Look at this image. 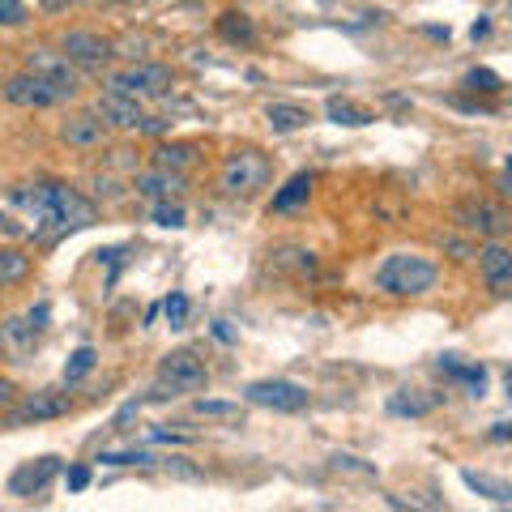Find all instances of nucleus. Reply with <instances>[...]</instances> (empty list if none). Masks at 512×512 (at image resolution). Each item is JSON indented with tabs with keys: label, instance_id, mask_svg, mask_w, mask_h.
Masks as SVG:
<instances>
[{
	"label": "nucleus",
	"instance_id": "27",
	"mask_svg": "<svg viewBox=\"0 0 512 512\" xmlns=\"http://www.w3.org/2000/svg\"><path fill=\"white\" fill-rule=\"evenodd\" d=\"M201 414V419H244V410H239V402H214V397H201L197 406H192Z\"/></svg>",
	"mask_w": 512,
	"mask_h": 512
},
{
	"label": "nucleus",
	"instance_id": "24",
	"mask_svg": "<svg viewBox=\"0 0 512 512\" xmlns=\"http://www.w3.org/2000/svg\"><path fill=\"white\" fill-rule=\"evenodd\" d=\"M440 372H444V376H453V380H461V384H470L474 393H483V389H487V367L457 363V355H444V359H440Z\"/></svg>",
	"mask_w": 512,
	"mask_h": 512
},
{
	"label": "nucleus",
	"instance_id": "32",
	"mask_svg": "<svg viewBox=\"0 0 512 512\" xmlns=\"http://www.w3.org/2000/svg\"><path fill=\"white\" fill-rule=\"evenodd\" d=\"M30 22V9L22 0H0V26H26Z\"/></svg>",
	"mask_w": 512,
	"mask_h": 512
},
{
	"label": "nucleus",
	"instance_id": "21",
	"mask_svg": "<svg viewBox=\"0 0 512 512\" xmlns=\"http://www.w3.org/2000/svg\"><path fill=\"white\" fill-rule=\"evenodd\" d=\"M201 158V146L192 141H167V146L154 150V167H167V171H188L192 163Z\"/></svg>",
	"mask_w": 512,
	"mask_h": 512
},
{
	"label": "nucleus",
	"instance_id": "35",
	"mask_svg": "<svg viewBox=\"0 0 512 512\" xmlns=\"http://www.w3.org/2000/svg\"><path fill=\"white\" fill-rule=\"evenodd\" d=\"M47 320H52V308H47V303H39V308H30V316H26V325H30V329H35V333H39V329H47Z\"/></svg>",
	"mask_w": 512,
	"mask_h": 512
},
{
	"label": "nucleus",
	"instance_id": "15",
	"mask_svg": "<svg viewBox=\"0 0 512 512\" xmlns=\"http://www.w3.org/2000/svg\"><path fill=\"white\" fill-rule=\"evenodd\" d=\"M137 197H150V201H175L180 192L188 188V175L184 171H167V167H150V171H141L137 180Z\"/></svg>",
	"mask_w": 512,
	"mask_h": 512
},
{
	"label": "nucleus",
	"instance_id": "36",
	"mask_svg": "<svg viewBox=\"0 0 512 512\" xmlns=\"http://www.w3.org/2000/svg\"><path fill=\"white\" fill-rule=\"evenodd\" d=\"M444 248H448V252H453V256H457V261H470V256H474V252H470L466 244H461V239H444Z\"/></svg>",
	"mask_w": 512,
	"mask_h": 512
},
{
	"label": "nucleus",
	"instance_id": "6",
	"mask_svg": "<svg viewBox=\"0 0 512 512\" xmlns=\"http://www.w3.org/2000/svg\"><path fill=\"white\" fill-rule=\"evenodd\" d=\"M26 73L43 77L47 86H56L60 99H77V90H82V77H77V64L56 52V47H30L26 52Z\"/></svg>",
	"mask_w": 512,
	"mask_h": 512
},
{
	"label": "nucleus",
	"instance_id": "22",
	"mask_svg": "<svg viewBox=\"0 0 512 512\" xmlns=\"http://www.w3.org/2000/svg\"><path fill=\"white\" fill-rule=\"evenodd\" d=\"M30 278V256L13 244H0V286H18Z\"/></svg>",
	"mask_w": 512,
	"mask_h": 512
},
{
	"label": "nucleus",
	"instance_id": "19",
	"mask_svg": "<svg viewBox=\"0 0 512 512\" xmlns=\"http://www.w3.org/2000/svg\"><path fill=\"white\" fill-rule=\"evenodd\" d=\"M265 120H269V128H274V133H299V128H308L312 116H308V107L278 99V103L265 107Z\"/></svg>",
	"mask_w": 512,
	"mask_h": 512
},
{
	"label": "nucleus",
	"instance_id": "28",
	"mask_svg": "<svg viewBox=\"0 0 512 512\" xmlns=\"http://www.w3.org/2000/svg\"><path fill=\"white\" fill-rule=\"evenodd\" d=\"M154 222H158V227L180 231L184 227V205L180 201H154Z\"/></svg>",
	"mask_w": 512,
	"mask_h": 512
},
{
	"label": "nucleus",
	"instance_id": "9",
	"mask_svg": "<svg viewBox=\"0 0 512 512\" xmlns=\"http://www.w3.org/2000/svg\"><path fill=\"white\" fill-rule=\"evenodd\" d=\"M474 256H478V269H483L487 291L512 299V248H504L500 239H487V244L478 248Z\"/></svg>",
	"mask_w": 512,
	"mask_h": 512
},
{
	"label": "nucleus",
	"instance_id": "18",
	"mask_svg": "<svg viewBox=\"0 0 512 512\" xmlns=\"http://www.w3.org/2000/svg\"><path fill=\"white\" fill-rule=\"evenodd\" d=\"M308 201H312V175L299 171L274 192V214H291V210H299V205H308Z\"/></svg>",
	"mask_w": 512,
	"mask_h": 512
},
{
	"label": "nucleus",
	"instance_id": "23",
	"mask_svg": "<svg viewBox=\"0 0 512 512\" xmlns=\"http://www.w3.org/2000/svg\"><path fill=\"white\" fill-rule=\"evenodd\" d=\"M325 111H329V120H333V124H346V128H363V124H372V120H376L367 107H355L350 99H342V94H333V99L325 103Z\"/></svg>",
	"mask_w": 512,
	"mask_h": 512
},
{
	"label": "nucleus",
	"instance_id": "13",
	"mask_svg": "<svg viewBox=\"0 0 512 512\" xmlns=\"http://www.w3.org/2000/svg\"><path fill=\"white\" fill-rule=\"evenodd\" d=\"M56 188V214H60V231H86L94 227V218H99V210H94V201H86L77 188L69 184H52Z\"/></svg>",
	"mask_w": 512,
	"mask_h": 512
},
{
	"label": "nucleus",
	"instance_id": "33",
	"mask_svg": "<svg viewBox=\"0 0 512 512\" xmlns=\"http://www.w3.org/2000/svg\"><path fill=\"white\" fill-rule=\"evenodd\" d=\"M5 342L9 346H30L35 342V329H30L26 320H5Z\"/></svg>",
	"mask_w": 512,
	"mask_h": 512
},
{
	"label": "nucleus",
	"instance_id": "8",
	"mask_svg": "<svg viewBox=\"0 0 512 512\" xmlns=\"http://www.w3.org/2000/svg\"><path fill=\"white\" fill-rule=\"evenodd\" d=\"M60 52L69 56L77 69H103V64L116 56V43L103 39L99 30H69V35L60 39Z\"/></svg>",
	"mask_w": 512,
	"mask_h": 512
},
{
	"label": "nucleus",
	"instance_id": "16",
	"mask_svg": "<svg viewBox=\"0 0 512 512\" xmlns=\"http://www.w3.org/2000/svg\"><path fill=\"white\" fill-rule=\"evenodd\" d=\"M99 116L107 120V128H141L146 111H141V99H128L120 90H107L99 99Z\"/></svg>",
	"mask_w": 512,
	"mask_h": 512
},
{
	"label": "nucleus",
	"instance_id": "5",
	"mask_svg": "<svg viewBox=\"0 0 512 512\" xmlns=\"http://www.w3.org/2000/svg\"><path fill=\"white\" fill-rule=\"evenodd\" d=\"M175 86V73L167 64H128V69L107 77V90H120L128 99H163Z\"/></svg>",
	"mask_w": 512,
	"mask_h": 512
},
{
	"label": "nucleus",
	"instance_id": "42",
	"mask_svg": "<svg viewBox=\"0 0 512 512\" xmlns=\"http://www.w3.org/2000/svg\"><path fill=\"white\" fill-rule=\"evenodd\" d=\"M504 384H508V393H512V367H508V376H504Z\"/></svg>",
	"mask_w": 512,
	"mask_h": 512
},
{
	"label": "nucleus",
	"instance_id": "43",
	"mask_svg": "<svg viewBox=\"0 0 512 512\" xmlns=\"http://www.w3.org/2000/svg\"><path fill=\"white\" fill-rule=\"evenodd\" d=\"M508 175H512V158H508Z\"/></svg>",
	"mask_w": 512,
	"mask_h": 512
},
{
	"label": "nucleus",
	"instance_id": "39",
	"mask_svg": "<svg viewBox=\"0 0 512 512\" xmlns=\"http://www.w3.org/2000/svg\"><path fill=\"white\" fill-rule=\"evenodd\" d=\"M9 402H13V380L0 376V406H9Z\"/></svg>",
	"mask_w": 512,
	"mask_h": 512
},
{
	"label": "nucleus",
	"instance_id": "34",
	"mask_svg": "<svg viewBox=\"0 0 512 512\" xmlns=\"http://www.w3.org/2000/svg\"><path fill=\"white\" fill-rule=\"evenodd\" d=\"M64 487H69V491H86L90 487V466H73L69 474H64Z\"/></svg>",
	"mask_w": 512,
	"mask_h": 512
},
{
	"label": "nucleus",
	"instance_id": "37",
	"mask_svg": "<svg viewBox=\"0 0 512 512\" xmlns=\"http://www.w3.org/2000/svg\"><path fill=\"white\" fill-rule=\"evenodd\" d=\"M491 440H512V419L508 423H495L491 427Z\"/></svg>",
	"mask_w": 512,
	"mask_h": 512
},
{
	"label": "nucleus",
	"instance_id": "20",
	"mask_svg": "<svg viewBox=\"0 0 512 512\" xmlns=\"http://www.w3.org/2000/svg\"><path fill=\"white\" fill-rule=\"evenodd\" d=\"M461 483H466L474 495L491 500V504H512V483H504V478H491V474H478V470H461Z\"/></svg>",
	"mask_w": 512,
	"mask_h": 512
},
{
	"label": "nucleus",
	"instance_id": "3",
	"mask_svg": "<svg viewBox=\"0 0 512 512\" xmlns=\"http://www.w3.org/2000/svg\"><path fill=\"white\" fill-rule=\"evenodd\" d=\"M269 175H274V163L261 150L244 146L222 163V192L227 197H252V192H261L269 184Z\"/></svg>",
	"mask_w": 512,
	"mask_h": 512
},
{
	"label": "nucleus",
	"instance_id": "4",
	"mask_svg": "<svg viewBox=\"0 0 512 512\" xmlns=\"http://www.w3.org/2000/svg\"><path fill=\"white\" fill-rule=\"evenodd\" d=\"M453 222L466 235H478V239H508L512 235V210L495 205L487 197H466L453 205Z\"/></svg>",
	"mask_w": 512,
	"mask_h": 512
},
{
	"label": "nucleus",
	"instance_id": "2",
	"mask_svg": "<svg viewBox=\"0 0 512 512\" xmlns=\"http://www.w3.org/2000/svg\"><path fill=\"white\" fill-rule=\"evenodd\" d=\"M210 384L205 363L192 355V350H171V355L158 359V384L150 397H180V393H201Z\"/></svg>",
	"mask_w": 512,
	"mask_h": 512
},
{
	"label": "nucleus",
	"instance_id": "14",
	"mask_svg": "<svg viewBox=\"0 0 512 512\" xmlns=\"http://www.w3.org/2000/svg\"><path fill=\"white\" fill-rule=\"evenodd\" d=\"M60 137L69 141L73 150H99L107 141V120L99 116V111H77V116L64 120Z\"/></svg>",
	"mask_w": 512,
	"mask_h": 512
},
{
	"label": "nucleus",
	"instance_id": "7",
	"mask_svg": "<svg viewBox=\"0 0 512 512\" xmlns=\"http://www.w3.org/2000/svg\"><path fill=\"white\" fill-rule=\"evenodd\" d=\"M244 397L252 406H265V410H278V414H299L308 410V389L295 380H252Z\"/></svg>",
	"mask_w": 512,
	"mask_h": 512
},
{
	"label": "nucleus",
	"instance_id": "30",
	"mask_svg": "<svg viewBox=\"0 0 512 512\" xmlns=\"http://www.w3.org/2000/svg\"><path fill=\"white\" fill-rule=\"evenodd\" d=\"M163 312H167V325L171 329H184L188 325V295H167V303H163Z\"/></svg>",
	"mask_w": 512,
	"mask_h": 512
},
{
	"label": "nucleus",
	"instance_id": "40",
	"mask_svg": "<svg viewBox=\"0 0 512 512\" xmlns=\"http://www.w3.org/2000/svg\"><path fill=\"white\" fill-rule=\"evenodd\" d=\"M487 30H491V22H487V18H478V22L470 26V35H474V39H483V35H487Z\"/></svg>",
	"mask_w": 512,
	"mask_h": 512
},
{
	"label": "nucleus",
	"instance_id": "38",
	"mask_svg": "<svg viewBox=\"0 0 512 512\" xmlns=\"http://www.w3.org/2000/svg\"><path fill=\"white\" fill-rule=\"evenodd\" d=\"M39 5H43L47 13H60V9H69V5H77V0H39Z\"/></svg>",
	"mask_w": 512,
	"mask_h": 512
},
{
	"label": "nucleus",
	"instance_id": "11",
	"mask_svg": "<svg viewBox=\"0 0 512 512\" xmlns=\"http://www.w3.org/2000/svg\"><path fill=\"white\" fill-rule=\"evenodd\" d=\"M5 103H13V107H56V103H64L60 94H56V86H47L43 77H35V73H18V77H9L5 82Z\"/></svg>",
	"mask_w": 512,
	"mask_h": 512
},
{
	"label": "nucleus",
	"instance_id": "31",
	"mask_svg": "<svg viewBox=\"0 0 512 512\" xmlns=\"http://www.w3.org/2000/svg\"><path fill=\"white\" fill-rule=\"evenodd\" d=\"M466 86L470 90H483V94H495L504 82H500V73H491V69H470L466 73Z\"/></svg>",
	"mask_w": 512,
	"mask_h": 512
},
{
	"label": "nucleus",
	"instance_id": "1",
	"mask_svg": "<svg viewBox=\"0 0 512 512\" xmlns=\"http://www.w3.org/2000/svg\"><path fill=\"white\" fill-rule=\"evenodd\" d=\"M440 278V265L427 261L419 252H393L376 265V286L384 295H397V299H410V295H427Z\"/></svg>",
	"mask_w": 512,
	"mask_h": 512
},
{
	"label": "nucleus",
	"instance_id": "10",
	"mask_svg": "<svg viewBox=\"0 0 512 512\" xmlns=\"http://www.w3.org/2000/svg\"><path fill=\"white\" fill-rule=\"evenodd\" d=\"M60 474V457H39V461H26L9 474V495H18V500H35V495L47 491V483Z\"/></svg>",
	"mask_w": 512,
	"mask_h": 512
},
{
	"label": "nucleus",
	"instance_id": "26",
	"mask_svg": "<svg viewBox=\"0 0 512 512\" xmlns=\"http://www.w3.org/2000/svg\"><path fill=\"white\" fill-rule=\"evenodd\" d=\"M94 363H99V355H94V346H77L69 363H64V384H77V380H86L94 372Z\"/></svg>",
	"mask_w": 512,
	"mask_h": 512
},
{
	"label": "nucleus",
	"instance_id": "12",
	"mask_svg": "<svg viewBox=\"0 0 512 512\" xmlns=\"http://www.w3.org/2000/svg\"><path fill=\"white\" fill-rule=\"evenodd\" d=\"M69 397L56 393V389H43V393H30L26 402L9 414V427H26V423H47V419H64L69 414Z\"/></svg>",
	"mask_w": 512,
	"mask_h": 512
},
{
	"label": "nucleus",
	"instance_id": "25",
	"mask_svg": "<svg viewBox=\"0 0 512 512\" xmlns=\"http://www.w3.org/2000/svg\"><path fill=\"white\" fill-rule=\"evenodd\" d=\"M218 35L222 39H227V43H252L256 39V26H252V18H248V13H222V18H218Z\"/></svg>",
	"mask_w": 512,
	"mask_h": 512
},
{
	"label": "nucleus",
	"instance_id": "29",
	"mask_svg": "<svg viewBox=\"0 0 512 512\" xmlns=\"http://www.w3.org/2000/svg\"><path fill=\"white\" fill-rule=\"evenodd\" d=\"M99 461H103V466H158L163 457H154V453H146V448H137V453H103Z\"/></svg>",
	"mask_w": 512,
	"mask_h": 512
},
{
	"label": "nucleus",
	"instance_id": "41",
	"mask_svg": "<svg viewBox=\"0 0 512 512\" xmlns=\"http://www.w3.org/2000/svg\"><path fill=\"white\" fill-rule=\"evenodd\" d=\"M500 192H504V197L512 201V175H508V171H504V184H500Z\"/></svg>",
	"mask_w": 512,
	"mask_h": 512
},
{
	"label": "nucleus",
	"instance_id": "17",
	"mask_svg": "<svg viewBox=\"0 0 512 512\" xmlns=\"http://www.w3.org/2000/svg\"><path fill=\"white\" fill-rule=\"evenodd\" d=\"M440 406V393H423V389H397L389 397V414L397 419H427Z\"/></svg>",
	"mask_w": 512,
	"mask_h": 512
}]
</instances>
